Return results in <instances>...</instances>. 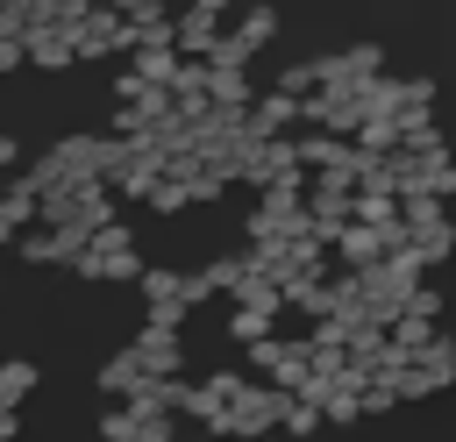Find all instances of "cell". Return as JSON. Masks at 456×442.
<instances>
[{"mask_svg": "<svg viewBox=\"0 0 456 442\" xmlns=\"http://www.w3.org/2000/svg\"><path fill=\"white\" fill-rule=\"evenodd\" d=\"M285 435H321V406L314 399H292L285 406Z\"/></svg>", "mask_w": 456, "mask_h": 442, "instance_id": "cell-6", "label": "cell"}, {"mask_svg": "<svg viewBox=\"0 0 456 442\" xmlns=\"http://www.w3.org/2000/svg\"><path fill=\"white\" fill-rule=\"evenodd\" d=\"M0 442H14V413H0Z\"/></svg>", "mask_w": 456, "mask_h": 442, "instance_id": "cell-8", "label": "cell"}, {"mask_svg": "<svg viewBox=\"0 0 456 442\" xmlns=\"http://www.w3.org/2000/svg\"><path fill=\"white\" fill-rule=\"evenodd\" d=\"M28 64H43V71H64V64H78V50H71V29H57V21H36V29H28Z\"/></svg>", "mask_w": 456, "mask_h": 442, "instance_id": "cell-2", "label": "cell"}, {"mask_svg": "<svg viewBox=\"0 0 456 442\" xmlns=\"http://www.w3.org/2000/svg\"><path fill=\"white\" fill-rule=\"evenodd\" d=\"M264 442H285V435H264Z\"/></svg>", "mask_w": 456, "mask_h": 442, "instance_id": "cell-9", "label": "cell"}, {"mask_svg": "<svg viewBox=\"0 0 456 442\" xmlns=\"http://www.w3.org/2000/svg\"><path fill=\"white\" fill-rule=\"evenodd\" d=\"M36 385V364H0V413H14Z\"/></svg>", "mask_w": 456, "mask_h": 442, "instance_id": "cell-5", "label": "cell"}, {"mask_svg": "<svg viewBox=\"0 0 456 442\" xmlns=\"http://www.w3.org/2000/svg\"><path fill=\"white\" fill-rule=\"evenodd\" d=\"M0 221H7V228H21V221H43V192H36L28 178H14V185L0 192Z\"/></svg>", "mask_w": 456, "mask_h": 442, "instance_id": "cell-4", "label": "cell"}, {"mask_svg": "<svg viewBox=\"0 0 456 442\" xmlns=\"http://www.w3.org/2000/svg\"><path fill=\"white\" fill-rule=\"evenodd\" d=\"M142 385H150V371L135 364V349H121V356H107V371H100V392H107V399H121V406H128V399H135Z\"/></svg>", "mask_w": 456, "mask_h": 442, "instance_id": "cell-3", "label": "cell"}, {"mask_svg": "<svg viewBox=\"0 0 456 442\" xmlns=\"http://www.w3.org/2000/svg\"><path fill=\"white\" fill-rule=\"evenodd\" d=\"M14 157H21V143H14V135H0V171H7Z\"/></svg>", "mask_w": 456, "mask_h": 442, "instance_id": "cell-7", "label": "cell"}, {"mask_svg": "<svg viewBox=\"0 0 456 442\" xmlns=\"http://www.w3.org/2000/svg\"><path fill=\"white\" fill-rule=\"evenodd\" d=\"M285 406H292V392H278V385H242V399L228 406V435L264 442V435L285 428Z\"/></svg>", "mask_w": 456, "mask_h": 442, "instance_id": "cell-1", "label": "cell"}]
</instances>
